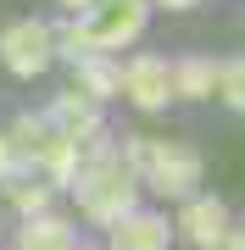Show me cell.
I'll use <instances>...</instances> for the list:
<instances>
[{
    "label": "cell",
    "mask_w": 245,
    "mask_h": 250,
    "mask_svg": "<svg viewBox=\"0 0 245 250\" xmlns=\"http://www.w3.org/2000/svg\"><path fill=\"white\" fill-rule=\"evenodd\" d=\"M117 156H123V167L134 172L145 189H156L162 200H190V195H200L206 167H200V156L190 150V145H156V139L128 134Z\"/></svg>",
    "instance_id": "6da1fadb"
},
{
    "label": "cell",
    "mask_w": 245,
    "mask_h": 250,
    "mask_svg": "<svg viewBox=\"0 0 245 250\" xmlns=\"http://www.w3.org/2000/svg\"><path fill=\"white\" fill-rule=\"evenodd\" d=\"M78 206H84V217L100 228H111L117 217H128L139 206V178L123 167V156H106V161H84V172H78Z\"/></svg>",
    "instance_id": "7a4b0ae2"
},
{
    "label": "cell",
    "mask_w": 245,
    "mask_h": 250,
    "mask_svg": "<svg viewBox=\"0 0 245 250\" xmlns=\"http://www.w3.org/2000/svg\"><path fill=\"white\" fill-rule=\"evenodd\" d=\"M151 22V6L145 0H95L89 11L78 17V39L84 50H100V56H117L128 50Z\"/></svg>",
    "instance_id": "3957f363"
},
{
    "label": "cell",
    "mask_w": 245,
    "mask_h": 250,
    "mask_svg": "<svg viewBox=\"0 0 245 250\" xmlns=\"http://www.w3.org/2000/svg\"><path fill=\"white\" fill-rule=\"evenodd\" d=\"M0 62H6L11 78H39V72L56 62V50H50V22L22 17V22L0 28Z\"/></svg>",
    "instance_id": "277c9868"
},
{
    "label": "cell",
    "mask_w": 245,
    "mask_h": 250,
    "mask_svg": "<svg viewBox=\"0 0 245 250\" xmlns=\"http://www.w3.org/2000/svg\"><path fill=\"white\" fill-rule=\"evenodd\" d=\"M123 95H128V106H139V111H167L173 106L167 62L162 56H134V62L123 67Z\"/></svg>",
    "instance_id": "5b68a950"
},
{
    "label": "cell",
    "mask_w": 245,
    "mask_h": 250,
    "mask_svg": "<svg viewBox=\"0 0 245 250\" xmlns=\"http://www.w3.org/2000/svg\"><path fill=\"white\" fill-rule=\"evenodd\" d=\"M45 123L56 128V139H73V145H89L95 134H106V117H100V106L89 95H78V89H62L50 100V111H45Z\"/></svg>",
    "instance_id": "8992f818"
},
{
    "label": "cell",
    "mask_w": 245,
    "mask_h": 250,
    "mask_svg": "<svg viewBox=\"0 0 245 250\" xmlns=\"http://www.w3.org/2000/svg\"><path fill=\"white\" fill-rule=\"evenodd\" d=\"M228 228H234V211H228L218 195H190L184 211H178V233H184L195 250H212Z\"/></svg>",
    "instance_id": "52a82bcc"
},
{
    "label": "cell",
    "mask_w": 245,
    "mask_h": 250,
    "mask_svg": "<svg viewBox=\"0 0 245 250\" xmlns=\"http://www.w3.org/2000/svg\"><path fill=\"white\" fill-rule=\"evenodd\" d=\"M173 245V223L151 206H134L128 217L111 223V250H167Z\"/></svg>",
    "instance_id": "ba28073f"
},
{
    "label": "cell",
    "mask_w": 245,
    "mask_h": 250,
    "mask_svg": "<svg viewBox=\"0 0 245 250\" xmlns=\"http://www.w3.org/2000/svg\"><path fill=\"white\" fill-rule=\"evenodd\" d=\"M73 72H78V95H89L95 106L123 95V67L111 62V56H100V50H84L73 62Z\"/></svg>",
    "instance_id": "9c48e42d"
},
{
    "label": "cell",
    "mask_w": 245,
    "mask_h": 250,
    "mask_svg": "<svg viewBox=\"0 0 245 250\" xmlns=\"http://www.w3.org/2000/svg\"><path fill=\"white\" fill-rule=\"evenodd\" d=\"M167 78H173V100L218 95V62H206V56H178V62H167Z\"/></svg>",
    "instance_id": "30bf717a"
},
{
    "label": "cell",
    "mask_w": 245,
    "mask_h": 250,
    "mask_svg": "<svg viewBox=\"0 0 245 250\" xmlns=\"http://www.w3.org/2000/svg\"><path fill=\"white\" fill-rule=\"evenodd\" d=\"M17 250H73V223H67V217H56V211L28 217L22 233H17Z\"/></svg>",
    "instance_id": "8fae6325"
},
{
    "label": "cell",
    "mask_w": 245,
    "mask_h": 250,
    "mask_svg": "<svg viewBox=\"0 0 245 250\" xmlns=\"http://www.w3.org/2000/svg\"><path fill=\"white\" fill-rule=\"evenodd\" d=\"M50 139H56V128L45 123V111H39V117H17V123L6 128V145H11L17 161H39L50 150Z\"/></svg>",
    "instance_id": "7c38bea8"
},
{
    "label": "cell",
    "mask_w": 245,
    "mask_h": 250,
    "mask_svg": "<svg viewBox=\"0 0 245 250\" xmlns=\"http://www.w3.org/2000/svg\"><path fill=\"white\" fill-rule=\"evenodd\" d=\"M39 167H45V184H78V172H84V145L73 139H50V150L39 156Z\"/></svg>",
    "instance_id": "4fadbf2b"
},
{
    "label": "cell",
    "mask_w": 245,
    "mask_h": 250,
    "mask_svg": "<svg viewBox=\"0 0 245 250\" xmlns=\"http://www.w3.org/2000/svg\"><path fill=\"white\" fill-rule=\"evenodd\" d=\"M6 200L22 211V223H28V217H45V211H50V184H22V178H6Z\"/></svg>",
    "instance_id": "5bb4252c"
},
{
    "label": "cell",
    "mask_w": 245,
    "mask_h": 250,
    "mask_svg": "<svg viewBox=\"0 0 245 250\" xmlns=\"http://www.w3.org/2000/svg\"><path fill=\"white\" fill-rule=\"evenodd\" d=\"M218 95H223V106H228V111H240V106H245V62H240V56L218 62Z\"/></svg>",
    "instance_id": "9a60e30c"
},
{
    "label": "cell",
    "mask_w": 245,
    "mask_h": 250,
    "mask_svg": "<svg viewBox=\"0 0 245 250\" xmlns=\"http://www.w3.org/2000/svg\"><path fill=\"white\" fill-rule=\"evenodd\" d=\"M17 167H22V161L11 156V145H6V134H0V184H6V178H17Z\"/></svg>",
    "instance_id": "2e32d148"
},
{
    "label": "cell",
    "mask_w": 245,
    "mask_h": 250,
    "mask_svg": "<svg viewBox=\"0 0 245 250\" xmlns=\"http://www.w3.org/2000/svg\"><path fill=\"white\" fill-rule=\"evenodd\" d=\"M212 250H245V239H240V228H228V233H223V239L212 245Z\"/></svg>",
    "instance_id": "e0dca14e"
},
{
    "label": "cell",
    "mask_w": 245,
    "mask_h": 250,
    "mask_svg": "<svg viewBox=\"0 0 245 250\" xmlns=\"http://www.w3.org/2000/svg\"><path fill=\"white\" fill-rule=\"evenodd\" d=\"M145 6H162V11H190V6H200V0H145Z\"/></svg>",
    "instance_id": "ac0fdd59"
},
{
    "label": "cell",
    "mask_w": 245,
    "mask_h": 250,
    "mask_svg": "<svg viewBox=\"0 0 245 250\" xmlns=\"http://www.w3.org/2000/svg\"><path fill=\"white\" fill-rule=\"evenodd\" d=\"M89 6H95V0H62V11H73V17H84Z\"/></svg>",
    "instance_id": "d6986e66"
},
{
    "label": "cell",
    "mask_w": 245,
    "mask_h": 250,
    "mask_svg": "<svg viewBox=\"0 0 245 250\" xmlns=\"http://www.w3.org/2000/svg\"><path fill=\"white\" fill-rule=\"evenodd\" d=\"M73 250H100V245H73Z\"/></svg>",
    "instance_id": "ffe728a7"
}]
</instances>
